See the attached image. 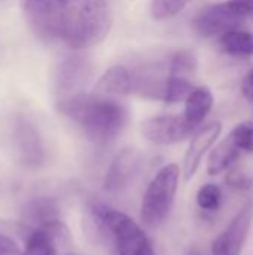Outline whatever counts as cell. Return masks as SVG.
Instances as JSON below:
<instances>
[{
  "mask_svg": "<svg viewBox=\"0 0 253 255\" xmlns=\"http://www.w3.org/2000/svg\"><path fill=\"white\" fill-rule=\"evenodd\" d=\"M63 115L76 123L88 140L97 145L113 142L128 123V111L116 99L78 94L58 102Z\"/></svg>",
  "mask_w": 253,
  "mask_h": 255,
  "instance_id": "6da1fadb",
  "label": "cell"
},
{
  "mask_svg": "<svg viewBox=\"0 0 253 255\" xmlns=\"http://www.w3.org/2000/svg\"><path fill=\"white\" fill-rule=\"evenodd\" d=\"M110 30L106 0H63L61 39L73 49L98 45Z\"/></svg>",
  "mask_w": 253,
  "mask_h": 255,
  "instance_id": "7a4b0ae2",
  "label": "cell"
},
{
  "mask_svg": "<svg viewBox=\"0 0 253 255\" xmlns=\"http://www.w3.org/2000/svg\"><path fill=\"white\" fill-rule=\"evenodd\" d=\"M179 179L180 167L176 163L166 164L152 178L140 206V218L146 227L155 229L167 220L174 203Z\"/></svg>",
  "mask_w": 253,
  "mask_h": 255,
  "instance_id": "3957f363",
  "label": "cell"
},
{
  "mask_svg": "<svg viewBox=\"0 0 253 255\" xmlns=\"http://www.w3.org/2000/svg\"><path fill=\"white\" fill-rule=\"evenodd\" d=\"M104 221L116 255H155L146 233L128 215L107 206Z\"/></svg>",
  "mask_w": 253,
  "mask_h": 255,
  "instance_id": "277c9868",
  "label": "cell"
},
{
  "mask_svg": "<svg viewBox=\"0 0 253 255\" xmlns=\"http://www.w3.org/2000/svg\"><path fill=\"white\" fill-rule=\"evenodd\" d=\"M9 142L16 161L25 169H39L46 158L42 136L31 120L24 115L13 117L9 126Z\"/></svg>",
  "mask_w": 253,
  "mask_h": 255,
  "instance_id": "5b68a950",
  "label": "cell"
},
{
  "mask_svg": "<svg viewBox=\"0 0 253 255\" xmlns=\"http://www.w3.org/2000/svg\"><path fill=\"white\" fill-rule=\"evenodd\" d=\"M245 19L246 15H243L231 0H228L204 7L200 13L195 15L191 25L197 36L210 39L222 36L231 30H237Z\"/></svg>",
  "mask_w": 253,
  "mask_h": 255,
  "instance_id": "8992f818",
  "label": "cell"
},
{
  "mask_svg": "<svg viewBox=\"0 0 253 255\" xmlns=\"http://www.w3.org/2000/svg\"><path fill=\"white\" fill-rule=\"evenodd\" d=\"M30 28L43 40H58L63 33V0H21Z\"/></svg>",
  "mask_w": 253,
  "mask_h": 255,
  "instance_id": "52a82bcc",
  "label": "cell"
},
{
  "mask_svg": "<svg viewBox=\"0 0 253 255\" xmlns=\"http://www.w3.org/2000/svg\"><path fill=\"white\" fill-rule=\"evenodd\" d=\"M92 79V64L82 55L66 57L54 75V88L58 100L85 93Z\"/></svg>",
  "mask_w": 253,
  "mask_h": 255,
  "instance_id": "ba28073f",
  "label": "cell"
},
{
  "mask_svg": "<svg viewBox=\"0 0 253 255\" xmlns=\"http://www.w3.org/2000/svg\"><path fill=\"white\" fill-rule=\"evenodd\" d=\"M253 223V200L248 202L228 227L213 241L212 255H242Z\"/></svg>",
  "mask_w": 253,
  "mask_h": 255,
  "instance_id": "9c48e42d",
  "label": "cell"
},
{
  "mask_svg": "<svg viewBox=\"0 0 253 255\" xmlns=\"http://www.w3.org/2000/svg\"><path fill=\"white\" fill-rule=\"evenodd\" d=\"M195 130L182 115H160L142 124V134L155 145H174L183 142Z\"/></svg>",
  "mask_w": 253,
  "mask_h": 255,
  "instance_id": "30bf717a",
  "label": "cell"
},
{
  "mask_svg": "<svg viewBox=\"0 0 253 255\" xmlns=\"http://www.w3.org/2000/svg\"><path fill=\"white\" fill-rule=\"evenodd\" d=\"M142 167V155L134 148H125L115 155L103 181L107 194H119L136 179Z\"/></svg>",
  "mask_w": 253,
  "mask_h": 255,
  "instance_id": "8fae6325",
  "label": "cell"
},
{
  "mask_svg": "<svg viewBox=\"0 0 253 255\" xmlns=\"http://www.w3.org/2000/svg\"><path fill=\"white\" fill-rule=\"evenodd\" d=\"M67 242V227L60 220H55L27 233L25 248L21 255H58V247Z\"/></svg>",
  "mask_w": 253,
  "mask_h": 255,
  "instance_id": "7c38bea8",
  "label": "cell"
},
{
  "mask_svg": "<svg viewBox=\"0 0 253 255\" xmlns=\"http://www.w3.org/2000/svg\"><path fill=\"white\" fill-rule=\"evenodd\" d=\"M222 133V124L219 121H212L194 131V136L189 142L183 158V178L185 181H191L197 173L200 163L204 154L213 146L218 137Z\"/></svg>",
  "mask_w": 253,
  "mask_h": 255,
  "instance_id": "4fadbf2b",
  "label": "cell"
},
{
  "mask_svg": "<svg viewBox=\"0 0 253 255\" xmlns=\"http://www.w3.org/2000/svg\"><path fill=\"white\" fill-rule=\"evenodd\" d=\"M21 220L22 224L28 229H37L51 221L60 220L58 202L48 196L36 197L22 206Z\"/></svg>",
  "mask_w": 253,
  "mask_h": 255,
  "instance_id": "5bb4252c",
  "label": "cell"
},
{
  "mask_svg": "<svg viewBox=\"0 0 253 255\" xmlns=\"http://www.w3.org/2000/svg\"><path fill=\"white\" fill-rule=\"evenodd\" d=\"M92 94L103 97H125L131 94V75L124 66H113L107 69L94 85Z\"/></svg>",
  "mask_w": 253,
  "mask_h": 255,
  "instance_id": "9a60e30c",
  "label": "cell"
},
{
  "mask_svg": "<svg viewBox=\"0 0 253 255\" xmlns=\"http://www.w3.org/2000/svg\"><path fill=\"white\" fill-rule=\"evenodd\" d=\"M215 103V97L207 87H194V90L185 99L183 120L197 130L210 114Z\"/></svg>",
  "mask_w": 253,
  "mask_h": 255,
  "instance_id": "2e32d148",
  "label": "cell"
},
{
  "mask_svg": "<svg viewBox=\"0 0 253 255\" xmlns=\"http://www.w3.org/2000/svg\"><path fill=\"white\" fill-rule=\"evenodd\" d=\"M242 151L236 146L230 136H227L222 142H219L210 152L207 160V173L210 176H216L234 166L239 160Z\"/></svg>",
  "mask_w": 253,
  "mask_h": 255,
  "instance_id": "e0dca14e",
  "label": "cell"
},
{
  "mask_svg": "<svg viewBox=\"0 0 253 255\" xmlns=\"http://www.w3.org/2000/svg\"><path fill=\"white\" fill-rule=\"evenodd\" d=\"M252 33L243 30H231L219 36V45L225 54L233 57H251Z\"/></svg>",
  "mask_w": 253,
  "mask_h": 255,
  "instance_id": "ac0fdd59",
  "label": "cell"
},
{
  "mask_svg": "<svg viewBox=\"0 0 253 255\" xmlns=\"http://www.w3.org/2000/svg\"><path fill=\"white\" fill-rule=\"evenodd\" d=\"M222 190L218 184H204L197 193V205L206 212H215L221 208Z\"/></svg>",
  "mask_w": 253,
  "mask_h": 255,
  "instance_id": "d6986e66",
  "label": "cell"
},
{
  "mask_svg": "<svg viewBox=\"0 0 253 255\" xmlns=\"http://www.w3.org/2000/svg\"><path fill=\"white\" fill-rule=\"evenodd\" d=\"M191 0H152L151 13L155 19L164 21L179 15Z\"/></svg>",
  "mask_w": 253,
  "mask_h": 255,
  "instance_id": "ffe728a7",
  "label": "cell"
},
{
  "mask_svg": "<svg viewBox=\"0 0 253 255\" xmlns=\"http://www.w3.org/2000/svg\"><path fill=\"white\" fill-rule=\"evenodd\" d=\"M228 136L242 152L253 154V121H242L228 133Z\"/></svg>",
  "mask_w": 253,
  "mask_h": 255,
  "instance_id": "44dd1931",
  "label": "cell"
},
{
  "mask_svg": "<svg viewBox=\"0 0 253 255\" xmlns=\"http://www.w3.org/2000/svg\"><path fill=\"white\" fill-rule=\"evenodd\" d=\"M22 251L16 242L6 233H0V255H21Z\"/></svg>",
  "mask_w": 253,
  "mask_h": 255,
  "instance_id": "7402d4cb",
  "label": "cell"
},
{
  "mask_svg": "<svg viewBox=\"0 0 253 255\" xmlns=\"http://www.w3.org/2000/svg\"><path fill=\"white\" fill-rule=\"evenodd\" d=\"M227 182L234 190H246V188H249V184H251L248 176L239 170H231L230 175L227 176Z\"/></svg>",
  "mask_w": 253,
  "mask_h": 255,
  "instance_id": "603a6c76",
  "label": "cell"
},
{
  "mask_svg": "<svg viewBox=\"0 0 253 255\" xmlns=\"http://www.w3.org/2000/svg\"><path fill=\"white\" fill-rule=\"evenodd\" d=\"M242 94L245 100L248 102L253 115V69L246 73V76L242 81Z\"/></svg>",
  "mask_w": 253,
  "mask_h": 255,
  "instance_id": "cb8c5ba5",
  "label": "cell"
},
{
  "mask_svg": "<svg viewBox=\"0 0 253 255\" xmlns=\"http://www.w3.org/2000/svg\"><path fill=\"white\" fill-rule=\"evenodd\" d=\"M231 1L243 15H246V18L249 15H253V0H231Z\"/></svg>",
  "mask_w": 253,
  "mask_h": 255,
  "instance_id": "d4e9b609",
  "label": "cell"
},
{
  "mask_svg": "<svg viewBox=\"0 0 253 255\" xmlns=\"http://www.w3.org/2000/svg\"><path fill=\"white\" fill-rule=\"evenodd\" d=\"M183 255H201V254H200V251H198L197 248H189V250H188V251H186Z\"/></svg>",
  "mask_w": 253,
  "mask_h": 255,
  "instance_id": "484cf974",
  "label": "cell"
},
{
  "mask_svg": "<svg viewBox=\"0 0 253 255\" xmlns=\"http://www.w3.org/2000/svg\"><path fill=\"white\" fill-rule=\"evenodd\" d=\"M251 55H253V33H252V42H251Z\"/></svg>",
  "mask_w": 253,
  "mask_h": 255,
  "instance_id": "4316f807",
  "label": "cell"
},
{
  "mask_svg": "<svg viewBox=\"0 0 253 255\" xmlns=\"http://www.w3.org/2000/svg\"><path fill=\"white\" fill-rule=\"evenodd\" d=\"M67 255H78V254H67Z\"/></svg>",
  "mask_w": 253,
  "mask_h": 255,
  "instance_id": "83f0119b",
  "label": "cell"
}]
</instances>
